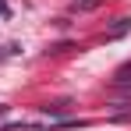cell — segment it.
Here are the masks:
<instances>
[{"label": "cell", "mask_w": 131, "mask_h": 131, "mask_svg": "<svg viewBox=\"0 0 131 131\" xmlns=\"http://www.w3.org/2000/svg\"><path fill=\"white\" fill-rule=\"evenodd\" d=\"M99 4H103V0H74L71 11H74V14H89V11H99Z\"/></svg>", "instance_id": "1"}, {"label": "cell", "mask_w": 131, "mask_h": 131, "mask_svg": "<svg viewBox=\"0 0 131 131\" xmlns=\"http://www.w3.org/2000/svg\"><path fill=\"white\" fill-rule=\"evenodd\" d=\"M124 32H131V18H121V21L106 32V39H117V36H124Z\"/></svg>", "instance_id": "2"}, {"label": "cell", "mask_w": 131, "mask_h": 131, "mask_svg": "<svg viewBox=\"0 0 131 131\" xmlns=\"http://www.w3.org/2000/svg\"><path fill=\"white\" fill-rule=\"evenodd\" d=\"M128 78H131V64H124L121 71H117V82H128Z\"/></svg>", "instance_id": "3"}, {"label": "cell", "mask_w": 131, "mask_h": 131, "mask_svg": "<svg viewBox=\"0 0 131 131\" xmlns=\"http://www.w3.org/2000/svg\"><path fill=\"white\" fill-rule=\"evenodd\" d=\"M11 14V7H7V0H0V18H7Z\"/></svg>", "instance_id": "4"}]
</instances>
